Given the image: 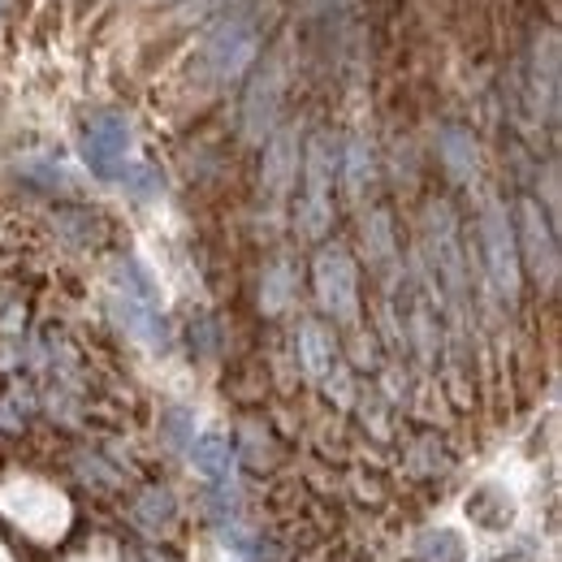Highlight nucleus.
<instances>
[{"mask_svg": "<svg viewBox=\"0 0 562 562\" xmlns=\"http://www.w3.org/2000/svg\"><path fill=\"white\" fill-rule=\"evenodd\" d=\"M480 242H485V268L493 277V286L515 299L519 295V247H515V229L506 222L502 204H489L480 217Z\"/></svg>", "mask_w": 562, "mask_h": 562, "instance_id": "nucleus-1", "label": "nucleus"}, {"mask_svg": "<svg viewBox=\"0 0 562 562\" xmlns=\"http://www.w3.org/2000/svg\"><path fill=\"white\" fill-rule=\"evenodd\" d=\"M125 147H130V121L117 112H100L83 125V160L92 165L96 178H117L125 165Z\"/></svg>", "mask_w": 562, "mask_h": 562, "instance_id": "nucleus-2", "label": "nucleus"}, {"mask_svg": "<svg viewBox=\"0 0 562 562\" xmlns=\"http://www.w3.org/2000/svg\"><path fill=\"white\" fill-rule=\"evenodd\" d=\"M316 295L337 321L355 316V264H350L346 251H337V247L321 251V260H316Z\"/></svg>", "mask_w": 562, "mask_h": 562, "instance_id": "nucleus-3", "label": "nucleus"}, {"mask_svg": "<svg viewBox=\"0 0 562 562\" xmlns=\"http://www.w3.org/2000/svg\"><path fill=\"white\" fill-rule=\"evenodd\" d=\"M251 57H255V22L234 13L229 22H222V31L208 39V65L217 70V79H234Z\"/></svg>", "mask_w": 562, "mask_h": 562, "instance_id": "nucleus-4", "label": "nucleus"}, {"mask_svg": "<svg viewBox=\"0 0 562 562\" xmlns=\"http://www.w3.org/2000/svg\"><path fill=\"white\" fill-rule=\"evenodd\" d=\"M519 229H524V251H528V264H533L537 282L550 286L554 273H559V247H554V234H550V225L541 217L537 200H524L519 204Z\"/></svg>", "mask_w": 562, "mask_h": 562, "instance_id": "nucleus-5", "label": "nucleus"}, {"mask_svg": "<svg viewBox=\"0 0 562 562\" xmlns=\"http://www.w3.org/2000/svg\"><path fill=\"white\" fill-rule=\"evenodd\" d=\"M303 178H308V200H303V222L308 234H325L330 225V156H325V139H312L308 143V165H303Z\"/></svg>", "mask_w": 562, "mask_h": 562, "instance_id": "nucleus-6", "label": "nucleus"}, {"mask_svg": "<svg viewBox=\"0 0 562 562\" xmlns=\"http://www.w3.org/2000/svg\"><path fill=\"white\" fill-rule=\"evenodd\" d=\"M277 117V79L273 74H260L251 83V96H247V134L251 139H264L268 125Z\"/></svg>", "mask_w": 562, "mask_h": 562, "instance_id": "nucleus-7", "label": "nucleus"}, {"mask_svg": "<svg viewBox=\"0 0 562 562\" xmlns=\"http://www.w3.org/2000/svg\"><path fill=\"white\" fill-rule=\"evenodd\" d=\"M438 143H442V160H446V169L458 178V182L476 174V139H471L463 125H446Z\"/></svg>", "mask_w": 562, "mask_h": 562, "instance_id": "nucleus-8", "label": "nucleus"}, {"mask_svg": "<svg viewBox=\"0 0 562 562\" xmlns=\"http://www.w3.org/2000/svg\"><path fill=\"white\" fill-rule=\"evenodd\" d=\"M299 350H303V363H308L312 376H325L330 372V363H334V337L325 334L321 325H303Z\"/></svg>", "mask_w": 562, "mask_h": 562, "instance_id": "nucleus-9", "label": "nucleus"}, {"mask_svg": "<svg viewBox=\"0 0 562 562\" xmlns=\"http://www.w3.org/2000/svg\"><path fill=\"white\" fill-rule=\"evenodd\" d=\"M195 463H200V471H204V476H213V480H225V476H229V463H234L229 438H222V433H208V438H200V442H195Z\"/></svg>", "mask_w": 562, "mask_h": 562, "instance_id": "nucleus-10", "label": "nucleus"}, {"mask_svg": "<svg viewBox=\"0 0 562 562\" xmlns=\"http://www.w3.org/2000/svg\"><path fill=\"white\" fill-rule=\"evenodd\" d=\"M416 562H463V541H458V533H454V528H438V533L420 537Z\"/></svg>", "mask_w": 562, "mask_h": 562, "instance_id": "nucleus-11", "label": "nucleus"}, {"mask_svg": "<svg viewBox=\"0 0 562 562\" xmlns=\"http://www.w3.org/2000/svg\"><path fill=\"white\" fill-rule=\"evenodd\" d=\"M147 524H169L174 519V498L165 493V489H152L147 498H143V511H139Z\"/></svg>", "mask_w": 562, "mask_h": 562, "instance_id": "nucleus-12", "label": "nucleus"}, {"mask_svg": "<svg viewBox=\"0 0 562 562\" xmlns=\"http://www.w3.org/2000/svg\"><path fill=\"white\" fill-rule=\"evenodd\" d=\"M286 174H290V139H282V143L273 147V174H268V182H273V191H282V182H286Z\"/></svg>", "mask_w": 562, "mask_h": 562, "instance_id": "nucleus-13", "label": "nucleus"}, {"mask_svg": "<svg viewBox=\"0 0 562 562\" xmlns=\"http://www.w3.org/2000/svg\"><path fill=\"white\" fill-rule=\"evenodd\" d=\"M498 562H533L528 554H506V559H498Z\"/></svg>", "mask_w": 562, "mask_h": 562, "instance_id": "nucleus-14", "label": "nucleus"}]
</instances>
